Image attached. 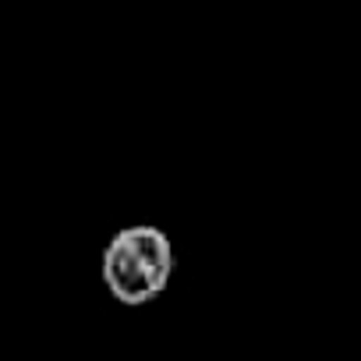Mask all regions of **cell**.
<instances>
[{"label": "cell", "mask_w": 361, "mask_h": 361, "mask_svg": "<svg viewBox=\"0 0 361 361\" xmlns=\"http://www.w3.org/2000/svg\"><path fill=\"white\" fill-rule=\"evenodd\" d=\"M173 269L177 255L170 238L149 224L117 231L103 248V283L128 308L156 301L170 287Z\"/></svg>", "instance_id": "obj_1"}]
</instances>
